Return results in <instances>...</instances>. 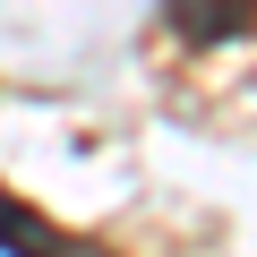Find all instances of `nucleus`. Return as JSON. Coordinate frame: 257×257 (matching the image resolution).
Instances as JSON below:
<instances>
[{
	"label": "nucleus",
	"instance_id": "nucleus-1",
	"mask_svg": "<svg viewBox=\"0 0 257 257\" xmlns=\"http://www.w3.org/2000/svg\"><path fill=\"white\" fill-rule=\"evenodd\" d=\"M0 257H111V248H94V240H77V231L43 223L18 189H0Z\"/></svg>",
	"mask_w": 257,
	"mask_h": 257
},
{
	"label": "nucleus",
	"instance_id": "nucleus-2",
	"mask_svg": "<svg viewBox=\"0 0 257 257\" xmlns=\"http://www.w3.org/2000/svg\"><path fill=\"white\" fill-rule=\"evenodd\" d=\"M163 18H172L180 43L223 52V43H240V35L257 26V0H163Z\"/></svg>",
	"mask_w": 257,
	"mask_h": 257
}]
</instances>
